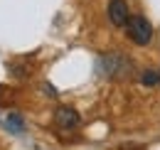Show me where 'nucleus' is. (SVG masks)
<instances>
[{
    "mask_svg": "<svg viewBox=\"0 0 160 150\" xmlns=\"http://www.w3.org/2000/svg\"><path fill=\"white\" fill-rule=\"evenodd\" d=\"M126 32H128L131 42L138 44V47H145V44L153 42V25H150V20L143 18V15H133V18L128 20Z\"/></svg>",
    "mask_w": 160,
    "mask_h": 150,
    "instance_id": "1",
    "label": "nucleus"
},
{
    "mask_svg": "<svg viewBox=\"0 0 160 150\" xmlns=\"http://www.w3.org/2000/svg\"><path fill=\"white\" fill-rule=\"evenodd\" d=\"M99 72L103 76H111V79H118V76H123V74H128L131 72V59L128 57H123V54H103V57H99Z\"/></svg>",
    "mask_w": 160,
    "mask_h": 150,
    "instance_id": "2",
    "label": "nucleus"
},
{
    "mask_svg": "<svg viewBox=\"0 0 160 150\" xmlns=\"http://www.w3.org/2000/svg\"><path fill=\"white\" fill-rule=\"evenodd\" d=\"M54 123L59 126L62 131H77L81 126V116L77 108H72V106H59L57 111H54Z\"/></svg>",
    "mask_w": 160,
    "mask_h": 150,
    "instance_id": "3",
    "label": "nucleus"
},
{
    "mask_svg": "<svg viewBox=\"0 0 160 150\" xmlns=\"http://www.w3.org/2000/svg\"><path fill=\"white\" fill-rule=\"evenodd\" d=\"M108 22L113 27H126L128 20H131V12H128V2L126 0H111L108 2Z\"/></svg>",
    "mask_w": 160,
    "mask_h": 150,
    "instance_id": "4",
    "label": "nucleus"
},
{
    "mask_svg": "<svg viewBox=\"0 0 160 150\" xmlns=\"http://www.w3.org/2000/svg\"><path fill=\"white\" fill-rule=\"evenodd\" d=\"M2 128H5L8 133H12V135H22V133L27 131V123H25L22 113L10 111L8 116H5V121H2Z\"/></svg>",
    "mask_w": 160,
    "mask_h": 150,
    "instance_id": "5",
    "label": "nucleus"
},
{
    "mask_svg": "<svg viewBox=\"0 0 160 150\" xmlns=\"http://www.w3.org/2000/svg\"><path fill=\"white\" fill-rule=\"evenodd\" d=\"M140 84L143 86H158L160 84V69H145L140 74Z\"/></svg>",
    "mask_w": 160,
    "mask_h": 150,
    "instance_id": "6",
    "label": "nucleus"
}]
</instances>
